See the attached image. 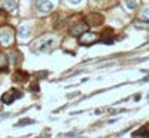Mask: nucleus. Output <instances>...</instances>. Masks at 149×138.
<instances>
[{"mask_svg": "<svg viewBox=\"0 0 149 138\" xmlns=\"http://www.w3.org/2000/svg\"><path fill=\"white\" fill-rule=\"evenodd\" d=\"M0 43L8 46L14 43V30L10 27H2L0 28Z\"/></svg>", "mask_w": 149, "mask_h": 138, "instance_id": "obj_1", "label": "nucleus"}, {"mask_svg": "<svg viewBox=\"0 0 149 138\" xmlns=\"http://www.w3.org/2000/svg\"><path fill=\"white\" fill-rule=\"evenodd\" d=\"M54 46V39L52 37H45V39H40L36 43V51L39 52H49Z\"/></svg>", "mask_w": 149, "mask_h": 138, "instance_id": "obj_2", "label": "nucleus"}, {"mask_svg": "<svg viewBox=\"0 0 149 138\" xmlns=\"http://www.w3.org/2000/svg\"><path fill=\"white\" fill-rule=\"evenodd\" d=\"M98 39H100V36H98L97 33L86 31V33H84V34L79 37V42H81V45H84V46H90V45L95 43Z\"/></svg>", "mask_w": 149, "mask_h": 138, "instance_id": "obj_3", "label": "nucleus"}, {"mask_svg": "<svg viewBox=\"0 0 149 138\" xmlns=\"http://www.w3.org/2000/svg\"><path fill=\"white\" fill-rule=\"evenodd\" d=\"M21 95H22V94H21L19 91H17V89H10V91H8V92L3 94L2 101H3L5 104H12V103H14L17 98H19Z\"/></svg>", "mask_w": 149, "mask_h": 138, "instance_id": "obj_4", "label": "nucleus"}, {"mask_svg": "<svg viewBox=\"0 0 149 138\" xmlns=\"http://www.w3.org/2000/svg\"><path fill=\"white\" fill-rule=\"evenodd\" d=\"M36 9L40 12V14H49L52 9H54V5L49 2V0H37L36 2Z\"/></svg>", "mask_w": 149, "mask_h": 138, "instance_id": "obj_5", "label": "nucleus"}, {"mask_svg": "<svg viewBox=\"0 0 149 138\" xmlns=\"http://www.w3.org/2000/svg\"><path fill=\"white\" fill-rule=\"evenodd\" d=\"M86 31H88V24H86V22H78L76 26H73L72 30H70V33L73 36H82Z\"/></svg>", "mask_w": 149, "mask_h": 138, "instance_id": "obj_6", "label": "nucleus"}, {"mask_svg": "<svg viewBox=\"0 0 149 138\" xmlns=\"http://www.w3.org/2000/svg\"><path fill=\"white\" fill-rule=\"evenodd\" d=\"M103 22V17L98 15V14H91L86 17V24L88 26H93V27H97V26H102Z\"/></svg>", "mask_w": 149, "mask_h": 138, "instance_id": "obj_7", "label": "nucleus"}, {"mask_svg": "<svg viewBox=\"0 0 149 138\" xmlns=\"http://www.w3.org/2000/svg\"><path fill=\"white\" fill-rule=\"evenodd\" d=\"M30 36V31H29V27L27 26H21L18 28V37H21V39H26V37Z\"/></svg>", "mask_w": 149, "mask_h": 138, "instance_id": "obj_8", "label": "nucleus"}, {"mask_svg": "<svg viewBox=\"0 0 149 138\" xmlns=\"http://www.w3.org/2000/svg\"><path fill=\"white\" fill-rule=\"evenodd\" d=\"M8 64H9V61H8L6 54L0 52V70H6L8 68Z\"/></svg>", "mask_w": 149, "mask_h": 138, "instance_id": "obj_9", "label": "nucleus"}, {"mask_svg": "<svg viewBox=\"0 0 149 138\" xmlns=\"http://www.w3.org/2000/svg\"><path fill=\"white\" fill-rule=\"evenodd\" d=\"M17 0H6L5 2V8H6V10H9V12H14L15 9H17Z\"/></svg>", "mask_w": 149, "mask_h": 138, "instance_id": "obj_10", "label": "nucleus"}, {"mask_svg": "<svg viewBox=\"0 0 149 138\" xmlns=\"http://www.w3.org/2000/svg\"><path fill=\"white\" fill-rule=\"evenodd\" d=\"M133 135H134V137H148V135H149V128L145 126V128H142V129H139V131H136Z\"/></svg>", "mask_w": 149, "mask_h": 138, "instance_id": "obj_11", "label": "nucleus"}, {"mask_svg": "<svg viewBox=\"0 0 149 138\" xmlns=\"http://www.w3.org/2000/svg\"><path fill=\"white\" fill-rule=\"evenodd\" d=\"M33 123V120L31 119H22V120H19L17 125H15V126L17 128H19V126H26V125H31Z\"/></svg>", "mask_w": 149, "mask_h": 138, "instance_id": "obj_12", "label": "nucleus"}, {"mask_svg": "<svg viewBox=\"0 0 149 138\" xmlns=\"http://www.w3.org/2000/svg\"><path fill=\"white\" fill-rule=\"evenodd\" d=\"M125 5H127V8L128 9H136V0H125Z\"/></svg>", "mask_w": 149, "mask_h": 138, "instance_id": "obj_13", "label": "nucleus"}, {"mask_svg": "<svg viewBox=\"0 0 149 138\" xmlns=\"http://www.w3.org/2000/svg\"><path fill=\"white\" fill-rule=\"evenodd\" d=\"M6 21V12L3 10V9H0V26Z\"/></svg>", "mask_w": 149, "mask_h": 138, "instance_id": "obj_14", "label": "nucleus"}, {"mask_svg": "<svg viewBox=\"0 0 149 138\" xmlns=\"http://www.w3.org/2000/svg\"><path fill=\"white\" fill-rule=\"evenodd\" d=\"M142 15H143V18H145V19H148V21H149V8H146V9L143 10V14H142Z\"/></svg>", "mask_w": 149, "mask_h": 138, "instance_id": "obj_15", "label": "nucleus"}, {"mask_svg": "<svg viewBox=\"0 0 149 138\" xmlns=\"http://www.w3.org/2000/svg\"><path fill=\"white\" fill-rule=\"evenodd\" d=\"M136 27H149V22H136Z\"/></svg>", "mask_w": 149, "mask_h": 138, "instance_id": "obj_16", "label": "nucleus"}, {"mask_svg": "<svg viewBox=\"0 0 149 138\" xmlns=\"http://www.w3.org/2000/svg\"><path fill=\"white\" fill-rule=\"evenodd\" d=\"M69 3H72V5H78V3H81L82 0H67Z\"/></svg>", "mask_w": 149, "mask_h": 138, "instance_id": "obj_17", "label": "nucleus"}, {"mask_svg": "<svg viewBox=\"0 0 149 138\" xmlns=\"http://www.w3.org/2000/svg\"><path fill=\"white\" fill-rule=\"evenodd\" d=\"M143 82H149V76H148V77H146V79H145Z\"/></svg>", "mask_w": 149, "mask_h": 138, "instance_id": "obj_18", "label": "nucleus"}, {"mask_svg": "<svg viewBox=\"0 0 149 138\" xmlns=\"http://www.w3.org/2000/svg\"><path fill=\"white\" fill-rule=\"evenodd\" d=\"M91 2H94V3H95V2H98V0H91Z\"/></svg>", "mask_w": 149, "mask_h": 138, "instance_id": "obj_19", "label": "nucleus"}]
</instances>
